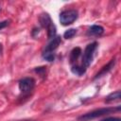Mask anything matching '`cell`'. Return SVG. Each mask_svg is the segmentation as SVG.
<instances>
[{
  "label": "cell",
  "instance_id": "obj_13",
  "mask_svg": "<svg viewBox=\"0 0 121 121\" xmlns=\"http://www.w3.org/2000/svg\"><path fill=\"white\" fill-rule=\"evenodd\" d=\"M55 35H56V26L54 24H52L47 28V36H48V38H54Z\"/></svg>",
  "mask_w": 121,
  "mask_h": 121
},
{
  "label": "cell",
  "instance_id": "obj_7",
  "mask_svg": "<svg viewBox=\"0 0 121 121\" xmlns=\"http://www.w3.org/2000/svg\"><path fill=\"white\" fill-rule=\"evenodd\" d=\"M114 60H112L108 64H106L105 66H103L102 67V69L95 75V78H100V77H102L103 75H105L106 73H108L112 67H113V65H114Z\"/></svg>",
  "mask_w": 121,
  "mask_h": 121
},
{
  "label": "cell",
  "instance_id": "obj_4",
  "mask_svg": "<svg viewBox=\"0 0 121 121\" xmlns=\"http://www.w3.org/2000/svg\"><path fill=\"white\" fill-rule=\"evenodd\" d=\"M35 85V80L32 78H24L19 81V90L23 94L29 93Z\"/></svg>",
  "mask_w": 121,
  "mask_h": 121
},
{
  "label": "cell",
  "instance_id": "obj_8",
  "mask_svg": "<svg viewBox=\"0 0 121 121\" xmlns=\"http://www.w3.org/2000/svg\"><path fill=\"white\" fill-rule=\"evenodd\" d=\"M103 32H104V28L101 26H97V25L92 26L88 30V34L89 35H94V36H99Z\"/></svg>",
  "mask_w": 121,
  "mask_h": 121
},
{
  "label": "cell",
  "instance_id": "obj_17",
  "mask_svg": "<svg viewBox=\"0 0 121 121\" xmlns=\"http://www.w3.org/2000/svg\"><path fill=\"white\" fill-rule=\"evenodd\" d=\"M1 51H2V44L0 43V53H1Z\"/></svg>",
  "mask_w": 121,
  "mask_h": 121
},
{
  "label": "cell",
  "instance_id": "obj_15",
  "mask_svg": "<svg viewBox=\"0 0 121 121\" xmlns=\"http://www.w3.org/2000/svg\"><path fill=\"white\" fill-rule=\"evenodd\" d=\"M100 121H121V119L120 118H117V117H108V118L102 119Z\"/></svg>",
  "mask_w": 121,
  "mask_h": 121
},
{
  "label": "cell",
  "instance_id": "obj_14",
  "mask_svg": "<svg viewBox=\"0 0 121 121\" xmlns=\"http://www.w3.org/2000/svg\"><path fill=\"white\" fill-rule=\"evenodd\" d=\"M43 57L46 60H48V61H52L53 60H54V54L53 53H48V52H43Z\"/></svg>",
  "mask_w": 121,
  "mask_h": 121
},
{
  "label": "cell",
  "instance_id": "obj_2",
  "mask_svg": "<svg viewBox=\"0 0 121 121\" xmlns=\"http://www.w3.org/2000/svg\"><path fill=\"white\" fill-rule=\"evenodd\" d=\"M96 48H97V43L96 42L91 43L85 47L84 52H83V57H82V66L83 67L87 68L91 64Z\"/></svg>",
  "mask_w": 121,
  "mask_h": 121
},
{
  "label": "cell",
  "instance_id": "obj_11",
  "mask_svg": "<svg viewBox=\"0 0 121 121\" xmlns=\"http://www.w3.org/2000/svg\"><path fill=\"white\" fill-rule=\"evenodd\" d=\"M85 71H86V68L83 67L82 65H81V66H73V67H72V72H73L74 74L78 75V76L83 75V74L85 73Z\"/></svg>",
  "mask_w": 121,
  "mask_h": 121
},
{
  "label": "cell",
  "instance_id": "obj_12",
  "mask_svg": "<svg viewBox=\"0 0 121 121\" xmlns=\"http://www.w3.org/2000/svg\"><path fill=\"white\" fill-rule=\"evenodd\" d=\"M76 33H77V30L75 28H69L63 33V37L65 39H72L76 35Z\"/></svg>",
  "mask_w": 121,
  "mask_h": 121
},
{
  "label": "cell",
  "instance_id": "obj_3",
  "mask_svg": "<svg viewBox=\"0 0 121 121\" xmlns=\"http://www.w3.org/2000/svg\"><path fill=\"white\" fill-rule=\"evenodd\" d=\"M78 19V11L75 9L63 10L60 14V22L62 26H68L73 24Z\"/></svg>",
  "mask_w": 121,
  "mask_h": 121
},
{
  "label": "cell",
  "instance_id": "obj_9",
  "mask_svg": "<svg viewBox=\"0 0 121 121\" xmlns=\"http://www.w3.org/2000/svg\"><path fill=\"white\" fill-rule=\"evenodd\" d=\"M80 54H81V49L79 47H75L70 53V58H69L70 59V62L71 63L75 62L78 60V58L80 56Z\"/></svg>",
  "mask_w": 121,
  "mask_h": 121
},
{
  "label": "cell",
  "instance_id": "obj_16",
  "mask_svg": "<svg viewBox=\"0 0 121 121\" xmlns=\"http://www.w3.org/2000/svg\"><path fill=\"white\" fill-rule=\"evenodd\" d=\"M8 25H9V21H3V22H1L0 23V30L3 29L4 27H6Z\"/></svg>",
  "mask_w": 121,
  "mask_h": 121
},
{
  "label": "cell",
  "instance_id": "obj_5",
  "mask_svg": "<svg viewBox=\"0 0 121 121\" xmlns=\"http://www.w3.org/2000/svg\"><path fill=\"white\" fill-rule=\"evenodd\" d=\"M60 43V37H54L53 40L46 45L44 52H48V53H52L54 50H56L58 48V46Z\"/></svg>",
  "mask_w": 121,
  "mask_h": 121
},
{
  "label": "cell",
  "instance_id": "obj_10",
  "mask_svg": "<svg viewBox=\"0 0 121 121\" xmlns=\"http://www.w3.org/2000/svg\"><path fill=\"white\" fill-rule=\"evenodd\" d=\"M120 99V91H116L114 93H112L111 95H109L106 97V102L110 103V102H114V101H118Z\"/></svg>",
  "mask_w": 121,
  "mask_h": 121
},
{
  "label": "cell",
  "instance_id": "obj_1",
  "mask_svg": "<svg viewBox=\"0 0 121 121\" xmlns=\"http://www.w3.org/2000/svg\"><path fill=\"white\" fill-rule=\"evenodd\" d=\"M120 106L116 107V108H113V107H107V108H100V109H97V110H95V111H92L90 112H87L81 116L78 117V120L79 121H90L92 119H95L96 117H99V116H102V115H105V114H109L111 112H113L115 111L119 112L120 111Z\"/></svg>",
  "mask_w": 121,
  "mask_h": 121
},
{
  "label": "cell",
  "instance_id": "obj_6",
  "mask_svg": "<svg viewBox=\"0 0 121 121\" xmlns=\"http://www.w3.org/2000/svg\"><path fill=\"white\" fill-rule=\"evenodd\" d=\"M40 23H41L42 26L44 27V28H46V29L53 24L52 21H51L50 16L47 13H43V14L41 15V17H40Z\"/></svg>",
  "mask_w": 121,
  "mask_h": 121
}]
</instances>
